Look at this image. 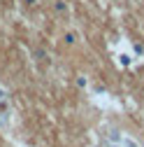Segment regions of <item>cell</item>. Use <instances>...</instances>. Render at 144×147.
<instances>
[{
	"instance_id": "6da1fadb",
	"label": "cell",
	"mask_w": 144,
	"mask_h": 147,
	"mask_svg": "<svg viewBox=\"0 0 144 147\" xmlns=\"http://www.w3.org/2000/svg\"><path fill=\"white\" fill-rule=\"evenodd\" d=\"M9 119H12V103H9L7 91L0 86V124H7Z\"/></svg>"
},
{
	"instance_id": "277c9868",
	"label": "cell",
	"mask_w": 144,
	"mask_h": 147,
	"mask_svg": "<svg viewBox=\"0 0 144 147\" xmlns=\"http://www.w3.org/2000/svg\"><path fill=\"white\" fill-rule=\"evenodd\" d=\"M53 7H56V12H67V5L63 3V0H58V3L53 5Z\"/></svg>"
},
{
	"instance_id": "5b68a950",
	"label": "cell",
	"mask_w": 144,
	"mask_h": 147,
	"mask_svg": "<svg viewBox=\"0 0 144 147\" xmlns=\"http://www.w3.org/2000/svg\"><path fill=\"white\" fill-rule=\"evenodd\" d=\"M26 5H30V7H33V5H37V0H26Z\"/></svg>"
},
{
	"instance_id": "7a4b0ae2",
	"label": "cell",
	"mask_w": 144,
	"mask_h": 147,
	"mask_svg": "<svg viewBox=\"0 0 144 147\" xmlns=\"http://www.w3.org/2000/svg\"><path fill=\"white\" fill-rule=\"evenodd\" d=\"M114 61H116V63H119L121 68H130V65H133V54L116 49V54H114Z\"/></svg>"
},
{
	"instance_id": "3957f363",
	"label": "cell",
	"mask_w": 144,
	"mask_h": 147,
	"mask_svg": "<svg viewBox=\"0 0 144 147\" xmlns=\"http://www.w3.org/2000/svg\"><path fill=\"white\" fill-rule=\"evenodd\" d=\"M65 42H67L70 47H72V45H77V42H79V35H77L75 30H67V33H65Z\"/></svg>"
}]
</instances>
